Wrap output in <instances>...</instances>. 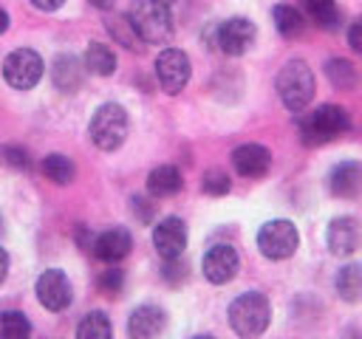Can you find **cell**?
<instances>
[{"label":"cell","instance_id":"6da1fadb","mask_svg":"<svg viewBox=\"0 0 362 339\" xmlns=\"http://www.w3.org/2000/svg\"><path fill=\"white\" fill-rule=\"evenodd\" d=\"M127 20L141 42L161 45L173 37V11L164 0H133Z\"/></svg>","mask_w":362,"mask_h":339},{"label":"cell","instance_id":"d6a6232c","mask_svg":"<svg viewBox=\"0 0 362 339\" xmlns=\"http://www.w3.org/2000/svg\"><path fill=\"white\" fill-rule=\"evenodd\" d=\"M348 42L356 54H362V17H356L351 25H348Z\"/></svg>","mask_w":362,"mask_h":339},{"label":"cell","instance_id":"ba28073f","mask_svg":"<svg viewBox=\"0 0 362 339\" xmlns=\"http://www.w3.org/2000/svg\"><path fill=\"white\" fill-rule=\"evenodd\" d=\"M156 76L164 93H181L189 82V56L181 48H164L156 56Z\"/></svg>","mask_w":362,"mask_h":339},{"label":"cell","instance_id":"cb8c5ba5","mask_svg":"<svg viewBox=\"0 0 362 339\" xmlns=\"http://www.w3.org/2000/svg\"><path fill=\"white\" fill-rule=\"evenodd\" d=\"M305 14L320 25V28H337L339 23V8L337 0H300Z\"/></svg>","mask_w":362,"mask_h":339},{"label":"cell","instance_id":"d4e9b609","mask_svg":"<svg viewBox=\"0 0 362 339\" xmlns=\"http://www.w3.org/2000/svg\"><path fill=\"white\" fill-rule=\"evenodd\" d=\"M76 339H113L110 319H107L102 311H90V314L82 316V322L76 325Z\"/></svg>","mask_w":362,"mask_h":339},{"label":"cell","instance_id":"603a6c76","mask_svg":"<svg viewBox=\"0 0 362 339\" xmlns=\"http://www.w3.org/2000/svg\"><path fill=\"white\" fill-rule=\"evenodd\" d=\"M272 17H274L277 31H280L283 37H288V40H294V37H300V34L305 31V17H303L294 6H274Z\"/></svg>","mask_w":362,"mask_h":339},{"label":"cell","instance_id":"f35d334b","mask_svg":"<svg viewBox=\"0 0 362 339\" xmlns=\"http://www.w3.org/2000/svg\"><path fill=\"white\" fill-rule=\"evenodd\" d=\"M0 234H3V215H0Z\"/></svg>","mask_w":362,"mask_h":339},{"label":"cell","instance_id":"4fadbf2b","mask_svg":"<svg viewBox=\"0 0 362 339\" xmlns=\"http://www.w3.org/2000/svg\"><path fill=\"white\" fill-rule=\"evenodd\" d=\"M232 167L243 178H263L272 167V153L263 144H240L232 150Z\"/></svg>","mask_w":362,"mask_h":339},{"label":"cell","instance_id":"ffe728a7","mask_svg":"<svg viewBox=\"0 0 362 339\" xmlns=\"http://www.w3.org/2000/svg\"><path fill=\"white\" fill-rule=\"evenodd\" d=\"M337 294L345 302H359L362 299V263H348L337 274Z\"/></svg>","mask_w":362,"mask_h":339},{"label":"cell","instance_id":"74e56055","mask_svg":"<svg viewBox=\"0 0 362 339\" xmlns=\"http://www.w3.org/2000/svg\"><path fill=\"white\" fill-rule=\"evenodd\" d=\"M8 28V14H6V8H0V34Z\"/></svg>","mask_w":362,"mask_h":339},{"label":"cell","instance_id":"277c9868","mask_svg":"<svg viewBox=\"0 0 362 339\" xmlns=\"http://www.w3.org/2000/svg\"><path fill=\"white\" fill-rule=\"evenodd\" d=\"M277 93L283 105L294 113L305 110L314 99V73L303 59H288L277 73Z\"/></svg>","mask_w":362,"mask_h":339},{"label":"cell","instance_id":"9c48e42d","mask_svg":"<svg viewBox=\"0 0 362 339\" xmlns=\"http://www.w3.org/2000/svg\"><path fill=\"white\" fill-rule=\"evenodd\" d=\"M255 23L246 17H229L223 23L215 25V45L229 54V56H240L255 45Z\"/></svg>","mask_w":362,"mask_h":339},{"label":"cell","instance_id":"ab89813d","mask_svg":"<svg viewBox=\"0 0 362 339\" xmlns=\"http://www.w3.org/2000/svg\"><path fill=\"white\" fill-rule=\"evenodd\" d=\"M195 339H215V336H195Z\"/></svg>","mask_w":362,"mask_h":339},{"label":"cell","instance_id":"f546056e","mask_svg":"<svg viewBox=\"0 0 362 339\" xmlns=\"http://www.w3.org/2000/svg\"><path fill=\"white\" fill-rule=\"evenodd\" d=\"M0 155H3V161H6L8 167H14V170H23V172L31 170V155H28L23 147H17V144H6Z\"/></svg>","mask_w":362,"mask_h":339},{"label":"cell","instance_id":"7a4b0ae2","mask_svg":"<svg viewBox=\"0 0 362 339\" xmlns=\"http://www.w3.org/2000/svg\"><path fill=\"white\" fill-rule=\"evenodd\" d=\"M272 305L260 291H246L229 305V325L240 339H255L269 328Z\"/></svg>","mask_w":362,"mask_h":339},{"label":"cell","instance_id":"2e32d148","mask_svg":"<svg viewBox=\"0 0 362 339\" xmlns=\"http://www.w3.org/2000/svg\"><path fill=\"white\" fill-rule=\"evenodd\" d=\"M130 246H133V240H130L127 229H107V232L93 237L90 251L102 263H119V260H124L130 254Z\"/></svg>","mask_w":362,"mask_h":339},{"label":"cell","instance_id":"d590c367","mask_svg":"<svg viewBox=\"0 0 362 339\" xmlns=\"http://www.w3.org/2000/svg\"><path fill=\"white\" fill-rule=\"evenodd\" d=\"M6 271H8V254H6V249L0 246V282L6 280Z\"/></svg>","mask_w":362,"mask_h":339},{"label":"cell","instance_id":"484cf974","mask_svg":"<svg viewBox=\"0 0 362 339\" xmlns=\"http://www.w3.org/2000/svg\"><path fill=\"white\" fill-rule=\"evenodd\" d=\"M0 339H31V322L23 311L0 314Z\"/></svg>","mask_w":362,"mask_h":339},{"label":"cell","instance_id":"4dcf8cb0","mask_svg":"<svg viewBox=\"0 0 362 339\" xmlns=\"http://www.w3.org/2000/svg\"><path fill=\"white\" fill-rule=\"evenodd\" d=\"M122 285H124V271L122 268H107V271L99 274V288L105 294H119Z\"/></svg>","mask_w":362,"mask_h":339},{"label":"cell","instance_id":"3957f363","mask_svg":"<svg viewBox=\"0 0 362 339\" xmlns=\"http://www.w3.org/2000/svg\"><path fill=\"white\" fill-rule=\"evenodd\" d=\"M127 130H130L127 110L122 105H116V102L99 105L96 113H93V119H90V127H88L90 141L99 150H105V153L119 150L124 144V138H127Z\"/></svg>","mask_w":362,"mask_h":339},{"label":"cell","instance_id":"52a82bcc","mask_svg":"<svg viewBox=\"0 0 362 339\" xmlns=\"http://www.w3.org/2000/svg\"><path fill=\"white\" fill-rule=\"evenodd\" d=\"M42 76V56L31 48H17L3 59V79L14 90H28Z\"/></svg>","mask_w":362,"mask_h":339},{"label":"cell","instance_id":"5b68a950","mask_svg":"<svg viewBox=\"0 0 362 339\" xmlns=\"http://www.w3.org/2000/svg\"><path fill=\"white\" fill-rule=\"evenodd\" d=\"M351 127V119L345 113V107L339 105H320L317 110L305 113L300 121V138L311 147L337 138L339 133H345Z\"/></svg>","mask_w":362,"mask_h":339},{"label":"cell","instance_id":"e0dca14e","mask_svg":"<svg viewBox=\"0 0 362 339\" xmlns=\"http://www.w3.org/2000/svg\"><path fill=\"white\" fill-rule=\"evenodd\" d=\"M328 186L337 198H359L362 195V164L339 161L328 175Z\"/></svg>","mask_w":362,"mask_h":339},{"label":"cell","instance_id":"4316f807","mask_svg":"<svg viewBox=\"0 0 362 339\" xmlns=\"http://www.w3.org/2000/svg\"><path fill=\"white\" fill-rule=\"evenodd\" d=\"M325 73H328L331 85H334V88H339V90H351V88L356 85V68H354L348 59H342V56L328 59Z\"/></svg>","mask_w":362,"mask_h":339},{"label":"cell","instance_id":"8992f818","mask_svg":"<svg viewBox=\"0 0 362 339\" xmlns=\"http://www.w3.org/2000/svg\"><path fill=\"white\" fill-rule=\"evenodd\" d=\"M297 246H300V234L291 220H269L257 232V249L269 260H286L297 251Z\"/></svg>","mask_w":362,"mask_h":339},{"label":"cell","instance_id":"8d00e7d4","mask_svg":"<svg viewBox=\"0 0 362 339\" xmlns=\"http://www.w3.org/2000/svg\"><path fill=\"white\" fill-rule=\"evenodd\" d=\"M113 3H116V0H90V6H93V8H102V11L113 8Z\"/></svg>","mask_w":362,"mask_h":339},{"label":"cell","instance_id":"1f68e13d","mask_svg":"<svg viewBox=\"0 0 362 339\" xmlns=\"http://www.w3.org/2000/svg\"><path fill=\"white\" fill-rule=\"evenodd\" d=\"M161 277L167 280V282H173V285H178L184 277H187V266L175 257V260H164V268H161Z\"/></svg>","mask_w":362,"mask_h":339},{"label":"cell","instance_id":"836d02e7","mask_svg":"<svg viewBox=\"0 0 362 339\" xmlns=\"http://www.w3.org/2000/svg\"><path fill=\"white\" fill-rule=\"evenodd\" d=\"M133 209H136V215H139V218H141L144 223H147V220L153 218V206H150V203H147L144 198H133Z\"/></svg>","mask_w":362,"mask_h":339},{"label":"cell","instance_id":"8fae6325","mask_svg":"<svg viewBox=\"0 0 362 339\" xmlns=\"http://www.w3.org/2000/svg\"><path fill=\"white\" fill-rule=\"evenodd\" d=\"M71 297H74L71 282H68V277L59 268H48V271L40 274V280H37V299L48 311H65L71 305Z\"/></svg>","mask_w":362,"mask_h":339},{"label":"cell","instance_id":"d6986e66","mask_svg":"<svg viewBox=\"0 0 362 339\" xmlns=\"http://www.w3.org/2000/svg\"><path fill=\"white\" fill-rule=\"evenodd\" d=\"M54 85L65 93H74L82 85V62L74 54H62L54 59Z\"/></svg>","mask_w":362,"mask_h":339},{"label":"cell","instance_id":"30bf717a","mask_svg":"<svg viewBox=\"0 0 362 339\" xmlns=\"http://www.w3.org/2000/svg\"><path fill=\"white\" fill-rule=\"evenodd\" d=\"M238 268H240V257H238V251H235L232 246H226V243L212 246V249L204 254V260H201L204 277H206L209 282H215V285L229 282V280L238 274Z\"/></svg>","mask_w":362,"mask_h":339},{"label":"cell","instance_id":"5bb4252c","mask_svg":"<svg viewBox=\"0 0 362 339\" xmlns=\"http://www.w3.org/2000/svg\"><path fill=\"white\" fill-rule=\"evenodd\" d=\"M325 240H328L331 254H337V257L354 254V251L359 249V240H362V232H359L356 218H334V220L328 223Z\"/></svg>","mask_w":362,"mask_h":339},{"label":"cell","instance_id":"f1b7e54d","mask_svg":"<svg viewBox=\"0 0 362 339\" xmlns=\"http://www.w3.org/2000/svg\"><path fill=\"white\" fill-rule=\"evenodd\" d=\"M229 186H232V181H229V175L223 170H215L212 167V170L204 172V192L206 195H226Z\"/></svg>","mask_w":362,"mask_h":339},{"label":"cell","instance_id":"7402d4cb","mask_svg":"<svg viewBox=\"0 0 362 339\" xmlns=\"http://www.w3.org/2000/svg\"><path fill=\"white\" fill-rule=\"evenodd\" d=\"M42 175H45L48 181H54V184L65 186V184H71V181H74L76 167H74V161H71L68 155H62V153H51V155H45V158H42Z\"/></svg>","mask_w":362,"mask_h":339},{"label":"cell","instance_id":"7c38bea8","mask_svg":"<svg viewBox=\"0 0 362 339\" xmlns=\"http://www.w3.org/2000/svg\"><path fill=\"white\" fill-rule=\"evenodd\" d=\"M153 246L164 260H175L181 257V251L187 249V226L181 218H164L156 223L153 229Z\"/></svg>","mask_w":362,"mask_h":339},{"label":"cell","instance_id":"ac0fdd59","mask_svg":"<svg viewBox=\"0 0 362 339\" xmlns=\"http://www.w3.org/2000/svg\"><path fill=\"white\" fill-rule=\"evenodd\" d=\"M181 186H184V178H181L178 167H173V164H161V167L150 170V175H147V192L156 198H170V195L181 192Z\"/></svg>","mask_w":362,"mask_h":339},{"label":"cell","instance_id":"44dd1931","mask_svg":"<svg viewBox=\"0 0 362 339\" xmlns=\"http://www.w3.org/2000/svg\"><path fill=\"white\" fill-rule=\"evenodd\" d=\"M85 68L96 76H110L116 71V54L105 42H90L85 51Z\"/></svg>","mask_w":362,"mask_h":339},{"label":"cell","instance_id":"e575fe53","mask_svg":"<svg viewBox=\"0 0 362 339\" xmlns=\"http://www.w3.org/2000/svg\"><path fill=\"white\" fill-rule=\"evenodd\" d=\"M62 3H65V0H31V6L40 8V11H57Z\"/></svg>","mask_w":362,"mask_h":339},{"label":"cell","instance_id":"9a60e30c","mask_svg":"<svg viewBox=\"0 0 362 339\" xmlns=\"http://www.w3.org/2000/svg\"><path fill=\"white\" fill-rule=\"evenodd\" d=\"M167 325V314L158 305H139L127 319L130 339H158Z\"/></svg>","mask_w":362,"mask_h":339},{"label":"cell","instance_id":"83f0119b","mask_svg":"<svg viewBox=\"0 0 362 339\" xmlns=\"http://www.w3.org/2000/svg\"><path fill=\"white\" fill-rule=\"evenodd\" d=\"M107 31L113 34V40H119L124 48H130V51H139V34L133 31V25H130V20L127 17H113L110 23H107Z\"/></svg>","mask_w":362,"mask_h":339}]
</instances>
